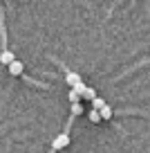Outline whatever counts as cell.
<instances>
[{"instance_id": "6da1fadb", "label": "cell", "mask_w": 150, "mask_h": 153, "mask_svg": "<svg viewBox=\"0 0 150 153\" xmlns=\"http://www.w3.org/2000/svg\"><path fill=\"white\" fill-rule=\"evenodd\" d=\"M65 146H70V135H67V133L56 135V137H54V142H52V149L61 151V149H65Z\"/></svg>"}, {"instance_id": "7a4b0ae2", "label": "cell", "mask_w": 150, "mask_h": 153, "mask_svg": "<svg viewBox=\"0 0 150 153\" xmlns=\"http://www.w3.org/2000/svg\"><path fill=\"white\" fill-rule=\"evenodd\" d=\"M65 83H67L70 88H74L76 83H81V76L76 74V72H67V74H65Z\"/></svg>"}, {"instance_id": "3957f363", "label": "cell", "mask_w": 150, "mask_h": 153, "mask_svg": "<svg viewBox=\"0 0 150 153\" xmlns=\"http://www.w3.org/2000/svg\"><path fill=\"white\" fill-rule=\"evenodd\" d=\"M23 63H20V61H14V63H11V65H9V74L11 76H18V74H23Z\"/></svg>"}, {"instance_id": "277c9868", "label": "cell", "mask_w": 150, "mask_h": 153, "mask_svg": "<svg viewBox=\"0 0 150 153\" xmlns=\"http://www.w3.org/2000/svg\"><path fill=\"white\" fill-rule=\"evenodd\" d=\"M0 61L5 63V65H11V63H14V61H16V59H14V54H11V52H9V50H5V52L0 54Z\"/></svg>"}, {"instance_id": "5b68a950", "label": "cell", "mask_w": 150, "mask_h": 153, "mask_svg": "<svg viewBox=\"0 0 150 153\" xmlns=\"http://www.w3.org/2000/svg\"><path fill=\"white\" fill-rule=\"evenodd\" d=\"M99 113H101V120H105V122H108V120H112V108H110L108 104H105L103 108L99 110Z\"/></svg>"}, {"instance_id": "8992f818", "label": "cell", "mask_w": 150, "mask_h": 153, "mask_svg": "<svg viewBox=\"0 0 150 153\" xmlns=\"http://www.w3.org/2000/svg\"><path fill=\"white\" fill-rule=\"evenodd\" d=\"M72 90H74L76 95H81V99H83V95H85V90H88V86H85V83L81 81V83H76V86L72 88Z\"/></svg>"}, {"instance_id": "52a82bcc", "label": "cell", "mask_w": 150, "mask_h": 153, "mask_svg": "<svg viewBox=\"0 0 150 153\" xmlns=\"http://www.w3.org/2000/svg\"><path fill=\"white\" fill-rule=\"evenodd\" d=\"M83 99L94 101V99H96V90H94V88H88V90H85V95H83Z\"/></svg>"}, {"instance_id": "ba28073f", "label": "cell", "mask_w": 150, "mask_h": 153, "mask_svg": "<svg viewBox=\"0 0 150 153\" xmlns=\"http://www.w3.org/2000/svg\"><path fill=\"white\" fill-rule=\"evenodd\" d=\"M103 106H105V101L101 99V97H96V99L92 101V110H101V108H103Z\"/></svg>"}, {"instance_id": "9c48e42d", "label": "cell", "mask_w": 150, "mask_h": 153, "mask_svg": "<svg viewBox=\"0 0 150 153\" xmlns=\"http://www.w3.org/2000/svg\"><path fill=\"white\" fill-rule=\"evenodd\" d=\"M90 122L99 124V122H101V113H99V110H90Z\"/></svg>"}, {"instance_id": "30bf717a", "label": "cell", "mask_w": 150, "mask_h": 153, "mask_svg": "<svg viewBox=\"0 0 150 153\" xmlns=\"http://www.w3.org/2000/svg\"><path fill=\"white\" fill-rule=\"evenodd\" d=\"M70 101H72V106H74V104H81V95H76L74 90H70Z\"/></svg>"}, {"instance_id": "8fae6325", "label": "cell", "mask_w": 150, "mask_h": 153, "mask_svg": "<svg viewBox=\"0 0 150 153\" xmlns=\"http://www.w3.org/2000/svg\"><path fill=\"white\" fill-rule=\"evenodd\" d=\"M72 113H74V115H81V113H83V106H81V104H74V106H72Z\"/></svg>"}]
</instances>
